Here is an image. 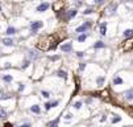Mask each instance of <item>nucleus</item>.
Returning <instances> with one entry per match:
<instances>
[{
  "instance_id": "obj_1",
  "label": "nucleus",
  "mask_w": 133,
  "mask_h": 127,
  "mask_svg": "<svg viewBox=\"0 0 133 127\" xmlns=\"http://www.w3.org/2000/svg\"><path fill=\"white\" fill-rule=\"evenodd\" d=\"M88 28H91V23L87 21V23H84L83 25H80V27L77 28V32H78V33H83V32H86Z\"/></svg>"
},
{
  "instance_id": "obj_2",
  "label": "nucleus",
  "mask_w": 133,
  "mask_h": 127,
  "mask_svg": "<svg viewBox=\"0 0 133 127\" xmlns=\"http://www.w3.org/2000/svg\"><path fill=\"white\" fill-rule=\"evenodd\" d=\"M49 7H50L49 3H42V4H40V5L37 7V12H45Z\"/></svg>"
},
{
  "instance_id": "obj_3",
  "label": "nucleus",
  "mask_w": 133,
  "mask_h": 127,
  "mask_svg": "<svg viewBox=\"0 0 133 127\" xmlns=\"http://www.w3.org/2000/svg\"><path fill=\"white\" fill-rule=\"evenodd\" d=\"M61 50H62V52H71V50H73V45H71L70 42L63 44L62 47H61Z\"/></svg>"
},
{
  "instance_id": "obj_4",
  "label": "nucleus",
  "mask_w": 133,
  "mask_h": 127,
  "mask_svg": "<svg viewBox=\"0 0 133 127\" xmlns=\"http://www.w3.org/2000/svg\"><path fill=\"white\" fill-rule=\"evenodd\" d=\"M42 25H43V24H42V21H36V23H33V24H32V27H30V28H32V30L34 32V30L40 29V28L42 27Z\"/></svg>"
},
{
  "instance_id": "obj_5",
  "label": "nucleus",
  "mask_w": 133,
  "mask_h": 127,
  "mask_svg": "<svg viewBox=\"0 0 133 127\" xmlns=\"http://www.w3.org/2000/svg\"><path fill=\"white\" fill-rule=\"evenodd\" d=\"M99 28H100V34H103V36H104V34L107 33V24L106 23H102Z\"/></svg>"
},
{
  "instance_id": "obj_6",
  "label": "nucleus",
  "mask_w": 133,
  "mask_h": 127,
  "mask_svg": "<svg viewBox=\"0 0 133 127\" xmlns=\"http://www.w3.org/2000/svg\"><path fill=\"white\" fill-rule=\"evenodd\" d=\"M125 98L128 101H132L133 99V89H130V90L125 91Z\"/></svg>"
},
{
  "instance_id": "obj_7",
  "label": "nucleus",
  "mask_w": 133,
  "mask_h": 127,
  "mask_svg": "<svg viewBox=\"0 0 133 127\" xmlns=\"http://www.w3.org/2000/svg\"><path fill=\"white\" fill-rule=\"evenodd\" d=\"M133 36V29H126L125 32H124V37H132Z\"/></svg>"
},
{
  "instance_id": "obj_8",
  "label": "nucleus",
  "mask_w": 133,
  "mask_h": 127,
  "mask_svg": "<svg viewBox=\"0 0 133 127\" xmlns=\"http://www.w3.org/2000/svg\"><path fill=\"white\" fill-rule=\"evenodd\" d=\"M77 15V9H71L70 12H67V19H73Z\"/></svg>"
},
{
  "instance_id": "obj_9",
  "label": "nucleus",
  "mask_w": 133,
  "mask_h": 127,
  "mask_svg": "<svg viewBox=\"0 0 133 127\" xmlns=\"http://www.w3.org/2000/svg\"><path fill=\"white\" fill-rule=\"evenodd\" d=\"M3 44H4V45H7V47H12V45H13V41L9 40V38H4Z\"/></svg>"
},
{
  "instance_id": "obj_10",
  "label": "nucleus",
  "mask_w": 133,
  "mask_h": 127,
  "mask_svg": "<svg viewBox=\"0 0 133 127\" xmlns=\"http://www.w3.org/2000/svg\"><path fill=\"white\" fill-rule=\"evenodd\" d=\"M15 33H16V29L13 27H9L7 29V34H15Z\"/></svg>"
},
{
  "instance_id": "obj_11",
  "label": "nucleus",
  "mask_w": 133,
  "mask_h": 127,
  "mask_svg": "<svg viewBox=\"0 0 133 127\" xmlns=\"http://www.w3.org/2000/svg\"><path fill=\"white\" fill-rule=\"evenodd\" d=\"M113 84H115V85H121V84H123V80H121L120 77H116L115 80H113Z\"/></svg>"
},
{
  "instance_id": "obj_12",
  "label": "nucleus",
  "mask_w": 133,
  "mask_h": 127,
  "mask_svg": "<svg viewBox=\"0 0 133 127\" xmlns=\"http://www.w3.org/2000/svg\"><path fill=\"white\" fill-rule=\"evenodd\" d=\"M30 110L33 111V113H37V114H38V113H40V107L37 106V105H34V106L30 107Z\"/></svg>"
},
{
  "instance_id": "obj_13",
  "label": "nucleus",
  "mask_w": 133,
  "mask_h": 127,
  "mask_svg": "<svg viewBox=\"0 0 133 127\" xmlns=\"http://www.w3.org/2000/svg\"><path fill=\"white\" fill-rule=\"evenodd\" d=\"M116 8H117V5H116V4H112V7H110V8H108V13H113Z\"/></svg>"
},
{
  "instance_id": "obj_14",
  "label": "nucleus",
  "mask_w": 133,
  "mask_h": 127,
  "mask_svg": "<svg viewBox=\"0 0 133 127\" xmlns=\"http://www.w3.org/2000/svg\"><path fill=\"white\" fill-rule=\"evenodd\" d=\"M86 38H87L86 34H80V36H78V41H79V42H83Z\"/></svg>"
},
{
  "instance_id": "obj_15",
  "label": "nucleus",
  "mask_w": 133,
  "mask_h": 127,
  "mask_svg": "<svg viewBox=\"0 0 133 127\" xmlns=\"http://www.w3.org/2000/svg\"><path fill=\"white\" fill-rule=\"evenodd\" d=\"M95 48H104V42H102V41H98L95 45H94Z\"/></svg>"
},
{
  "instance_id": "obj_16",
  "label": "nucleus",
  "mask_w": 133,
  "mask_h": 127,
  "mask_svg": "<svg viewBox=\"0 0 133 127\" xmlns=\"http://www.w3.org/2000/svg\"><path fill=\"white\" fill-rule=\"evenodd\" d=\"M96 82H98V85H103L104 84V77H98Z\"/></svg>"
},
{
  "instance_id": "obj_17",
  "label": "nucleus",
  "mask_w": 133,
  "mask_h": 127,
  "mask_svg": "<svg viewBox=\"0 0 133 127\" xmlns=\"http://www.w3.org/2000/svg\"><path fill=\"white\" fill-rule=\"evenodd\" d=\"M74 107H75V109H80V107H82V102H79V101H78V102H74Z\"/></svg>"
},
{
  "instance_id": "obj_18",
  "label": "nucleus",
  "mask_w": 133,
  "mask_h": 127,
  "mask_svg": "<svg viewBox=\"0 0 133 127\" xmlns=\"http://www.w3.org/2000/svg\"><path fill=\"white\" fill-rule=\"evenodd\" d=\"M57 74H58L59 77H62V78H66V73H65V72H63V70H59V72H58V73H57Z\"/></svg>"
},
{
  "instance_id": "obj_19",
  "label": "nucleus",
  "mask_w": 133,
  "mask_h": 127,
  "mask_svg": "<svg viewBox=\"0 0 133 127\" xmlns=\"http://www.w3.org/2000/svg\"><path fill=\"white\" fill-rule=\"evenodd\" d=\"M5 117H7V113L3 109H0V118H5Z\"/></svg>"
},
{
  "instance_id": "obj_20",
  "label": "nucleus",
  "mask_w": 133,
  "mask_h": 127,
  "mask_svg": "<svg viewBox=\"0 0 133 127\" xmlns=\"http://www.w3.org/2000/svg\"><path fill=\"white\" fill-rule=\"evenodd\" d=\"M3 80L5 81V82H11V81H12V77H11V76H4Z\"/></svg>"
},
{
  "instance_id": "obj_21",
  "label": "nucleus",
  "mask_w": 133,
  "mask_h": 127,
  "mask_svg": "<svg viewBox=\"0 0 133 127\" xmlns=\"http://www.w3.org/2000/svg\"><path fill=\"white\" fill-rule=\"evenodd\" d=\"M42 95L45 98H49L50 97V93H49V91H42Z\"/></svg>"
},
{
  "instance_id": "obj_22",
  "label": "nucleus",
  "mask_w": 133,
  "mask_h": 127,
  "mask_svg": "<svg viewBox=\"0 0 133 127\" xmlns=\"http://www.w3.org/2000/svg\"><path fill=\"white\" fill-rule=\"evenodd\" d=\"M65 118H66V119H71V118H73V114H71V113H66Z\"/></svg>"
},
{
  "instance_id": "obj_23",
  "label": "nucleus",
  "mask_w": 133,
  "mask_h": 127,
  "mask_svg": "<svg viewBox=\"0 0 133 127\" xmlns=\"http://www.w3.org/2000/svg\"><path fill=\"white\" fill-rule=\"evenodd\" d=\"M120 120H121V118L116 117V118H113V119H112V122H113V123H117V122H120Z\"/></svg>"
},
{
  "instance_id": "obj_24",
  "label": "nucleus",
  "mask_w": 133,
  "mask_h": 127,
  "mask_svg": "<svg viewBox=\"0 0 133 127\" xmlns=\"http://www.w3.org/2000/svg\"><path fill=\"white\" fill-rule=\"evenodd\" d=\"M45 109H46V110H50V109H51V105H50V103H45Z\"/></svg>"
},
{
  "instance_id": "obj_25",
  "label": "nucleus",
  "mask_w": 133,
  "mask_h": 127,
  "mask_svg": "<svg viewBox=\"0 0 133 127\" xmlns=\"http://www.w3.org/2000/svg\"><path fill=\"white\" fill-rule=\"evenodd\" d=\"M90 13H92V9H86L84 11V15H90Z\"/></svg>"
},
{
  "instance_id": "obj_26",
  "label": "nucleus",
  "mask_w": 133,
  "mask_h": 127,
  "mask_svg": "<svg viewBox=\"0 0 133 127\" xmlns=\"http://www.w3.org/2000/svg\"><path fill=\"white\" fill-rule=\"evenodd\" d=\"M19 127H32V126H30V123H25V124H21Z\"/></svg>"
},
{
  "instance_id": "obj_27",
  "label": "nucleus",
  "mask_w": 133,
  "mask_h": 127,
  "mask_svg": "<svg viewBox=\"0 0 133 127\" xmlns=\"http://www.w3.org/2000/svg\"><path fill=\"white\" fill-rule=\"evenodd\" d=\"M50 105H51V107L57 106V105H58V101H55V102H53V103H50Z\"/></svg>"
},
{
  "instance_id": "obj_28",
  "label": "nucleus",
  "mask_w": 133,
  "mask_h": 127,
  "mask_svg": "<svg viewBox=\"0 0 133 127\" xmlns=\"http://www.w3.org/2000/svg\"><path fill=\"white\" fill-rule=\"evenodd\" d=\"M84 68H86V65H84V64H82V65H80V68H79V69H80V70H83Z\"/></svg>"
},
{
  "instance_id": "obj_29",
  "label": "nucleus",
  "mask_w": 133,
  "mask_h": 127,
  "mask_svg": "<svg viewBox=\"0 0 133 127\" xmlns=\"http://www.w3.org/2000/svg\"><path fill=\"white\" fill-rule=\"evenodd\" d=\"M28 65H29V61H25V62H24V65H23V66L25 68V66H28Z\"/></svg>"
},
{
  "instance_id": "obj_30",
  "label": "nucleus",
  "mask_w": 133,
  "mask_h": 127,
  "mask_svg": "<svg viewBox=\"0 0 133 127\" xmlns=\"http://www.w3.org/2000/svg\"><path fill=\"white\" fill-rule=\"evenodd\" d=\"M77 56H78V57H82V56H83V53H82V52H78Z\"/></svg>"
},
{
  "instance_id": "obj_31",
  "label": "nucleus",
  "mask_w": 133,
  "mask_h": 127,
  "mask_svg": "<svg viewBox=\"0 0 133 127\" xmlns=\"http://www.w3.org/2000/svg\"><path fill=\"white\" fill-rule=\"evenodd\" d=\"M125 127H130V126H125Z\"/></svg>"
},
{
  "instance_id": "obj_32",
  "label": "nucleus",
  "mask_w": 133,
  "mask_h": 127,
  "mask_svg": "<svg viewBox=\"0 0 133 127\" xmlns=\"http://www.w3.org/2000/svg\"><path fill=\"white\" fill-rule=\"evenodd\" d=\"M0 11H1V8H0Z\"/></svg>"
}]
</instances>
